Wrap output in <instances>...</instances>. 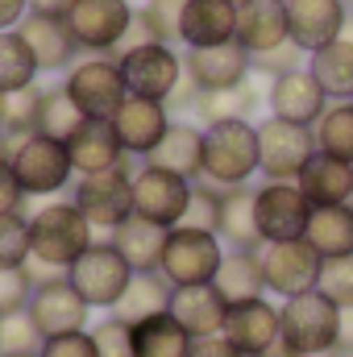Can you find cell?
<instances>
[{
    "label": "cell",
    "mask_w": 353,
    "mask_h": 357,
    "mask_svg": "<svg viewBox=\"0 0 353 357\" xmlns=\"http://www.w3.org/2000/svg\"><path fill=\"white\" fill-rule=\"evenodd\" d=\"M25 216H29V245H33L29 258L50 266L54 274H67L96 245V229L71 199H46Z\"/></svg>",
    "instance_id": "cell-1"
},
{
    "label": "cell",
    "mask_w": 353,
    "mask_h": 357,
    "mask_svg": "<svg viewBox=\"0 0 353 357\" xmlns=\"http://www.w3.org/2000/svg\"><path fill=\"white\" fill-rule=\"evenodd\" d=\"M258 175V125L254 121H216L204 125V183L229 191L250 187Z\"/></svg>",
    "instance_id": "cell-2"
},
{
    "label": "cell",
    "mask_w": 353,
    "mask_h": 357,
    "mask_svg": "<svg viewBox=\"0 0 353 357\" xmlns=\"http://www.w3.org/2000/svg\"><path fill=\"white\" fill-rule=\"evenodd\" d=\"M8 167H13L17 187L25 191V199H50L59 191H71V183H75L67 146L54 137H42V133L8 142Z\"/></svg>",
    "instance_id": "cell-3"
},
{
    "label": "cell",
    "mask_w": 353,
    "mask_h": 357,
    "mask_svg": "<svg viewBox=\"0 0 353 357\" xmlns=\"http://www.w3.org/2000/svg\"><path fill=\"white\" fill-rule=\"evenodd\" d=\"M283 345L303 357H337L341 345V307L320 291L283 299Z\"/></svg>",
    "instance_id": "cell-4"
},
{
    "label": "cell",
    "mask_w": 353,
    "mask_h": 357,
    "mask_svg": "<svg viewBox=\"0 0 353 357\" xmlns=\"http://www.w3.org/2000/svg\"><path fill=\"white\" fill-rule=\"evenodd\" d=\"M121 75H125V88L129 96H142V100H158L171 108V100L179 96V88L187 84V71H183V54L179 46L167 42H146L137 50H125L117 59Z\"/></svg>",
    "instance_id": "cell-5"
},
{
    "label": "cell",
    "mask_w": 353,
    "mask_h": 357,
    "mask_svg": "<svg viewBox=\"0 0 353 357\" xmlns=\"http://www.w3.org/2000/svg\"><path fill=\"white\" fill-rule=\"evenodd\" d=\"M225 262V241L208 229H191V225H179L167 237V254H163V266L158 274L183 291V287H208L216 278V270Z\"/></svg>",
    "instance_id": "cell-6"
},
{
    "label": "cell",
    "mask_w": 353,
    "mask_h": 357,
    "mask_svg": "<svg viewBox=\"0 0 353 357\" xmlns=\"http://www.w3.org/2000/svg\"><path fill=\"white\" fill-rule=\"evenodd\" d=\"M63 88L88 121H112L121 112V104L129 100L125 75H121L117 59H108V54H84L63 75Z\"/></svg>",
    "instance_id": "cell-7"
},
{
    "label": "cell",
    "mask_w": 353,
    "mask_h": 357,
    "mask_svg": "<svg viewBox=\"0 0 353 357\" xmlns=\"http://www.w3.org/2000/svg\"><path fill=\"white\" fill-rule=\"evenodd\" d=\"M316 133L278 116L258 121V175L270 183H295L303 167L316 158Z\"/></svg>",
    "instance_id": "cell-8"
},
{
    "label": "cell",
    "mask_w": 353,
    "mask_h": 357,
    "mask_svg": "<svg viewBox=\"0 0 353 357\" xmlns=\"http://www.w3.org/2000/svg\"><path fill=\"white\" fill-rule=\"evenodd\" d=\"M67 278H71V287L84 295V303H88L91 312H112V307L121 303L125 287L133 282V266H129L125 254L104 237V241H96L88 254L67 270Z\"/></svg>",
    "instance_id": "cell-9"
},
{
    "label": "cell",
    "mask_w": 353,
    "mask_h": 357,
    "mask_svg": "<svg viewBox=\"0 0 353 357\" xmlns=\"http://www.w3.org/2000/svg\"><path fill=\"white\" fill-rule=\"evenodd\" d=\"M67 199L88 216L96 233H117L133 216V171H104L71 183Z\"/></svg>",
    "instance_id": "cell-10"
},
{
    "label": "cell",
    "mask_w": 353,
    "mask_h": 357,
    "mask_svg": "<svg viewBox=\"0 0 353 357\" xmlns=\"http://www.w3.org/2000/svg\"><path fill=\"white\" fill-rule=\"evenodd\" d=\"M191 191H195L191 178L158 171L150 162H137V171H133V216L163 225V229H179L187 220Z\"/></svg>",
    "instance_id": "cell-11"
},
{
    "label": "cell",
    "mask_w": 353,
    "mask_h": 357,
    "mask_svg": "<svg viewBox=\"0 0 353 357\" xmlns=\"http://www.w3.org/2000/svg\"><path fill=\"white\" fill-rule=\"evenodd\" d=\"M133 21H137L133 0H75V8L67 13V29L75 33L80 54H108V59L117 54Z\"/></svg>",
    "instance_id": "cell-12"
},
{
    "label": "cell",
    "mask_w": 353,
    "mask_h": 357,
    "mask_svg": "<svg viewBox=\"0 0 353 357\" xmlns=\"http://www.w3.org/2000/svg\"><path fill=\"white\" fill-rule=\"evenodd\" d=\"M258 258H262L266 291L278 299H295V295L316 291L320 266H324V258L308 241H266V245H258Z\"/></svg>",
    "instance_id": "cell-13"
},
{
    "label": "cell",
    "mask_w": 353,
    "mask_h": 357,
    "mask_svg": "<svg viewBox=\"0 0 353 357\" xmlns=\"http://www.w3.org/2000/svg\"><path fill=\"white\" fill-rule=\"evenodd\" d=\"M254 216H258V233L266 241H303L308 220H312V204L299 191V183H258L254 187Z\"/></svg>",
    "instance_id": "cell-14"
},
{
    "label": "cell",
    "mask_w": 353,
    "mask_h": 357,
    "mask_svg": "<svg viewBox=\"0 0 353 357\" xmlns=\"http://www.w3.org/2000/svg\"><path fill=\"white\" fill-rule=\"evenodd\" d=\"M29 320L38 324V333L50 341V337H67V333H88L91 324V307L84 303V295L71 287L67 274H54L46 282L33 287L29 295Z\"/></svg>",
    "instance_id": "cell-15"
},
{
    "label": "cell",
    "mask_w": 353,
    "mask_h": 357,
    "mask_svg": "<svg viewBox=\"0 0 353 357\" xmlns=\"http://www.w3.org/2000/svg\"><path fill=\"white\" fill-rule=\"evenodd\" d=\"M183 71L195 91H229L254 79V59L241 42H225L204 50H183Z\"/></svg>",
    "instance_id": "cell-16"
},
{
    "label": "cell",
    "mask_w": 353,
    "mask_h": 357,
    "mask_svg": "<svg viewBox=\"0 0 353 357\" xmlns=\"http://www.w3.org/2000/svg\"><path fill=\"white\" fill-rule=\"evenodd\" d=\"M241 357H262L266 349H274L283 341V303L270 299H246L233 303L225 316V333H220Z\"/></svg>",
    "instance_id": "cell-17"
},
{
    "label": "cell",
    "mask_w": 353,
    "mask_h": 357,
    "mask_svg": "<svg viewBox=\"0 0 353 357\" xmlns=\"http://www.w3.org/2000/svg\"><path fill=\"white\" fill-rule=\"evenodd\" d=\"M287 21H291V42L303 54H316V50L345 38L353 13L345 0H291Z\"/></svg>",
    "instance_id": "cell-18"
},
{
    "label": "cell",
    "mask_w": 353,
    "mask_h": 357,
    "mask_svg": "<svg viewBox=\"0 0 353 357\" xmlns=\"http://www.w3.org/2000/svg\"><path fill=\"white\" fill-rule=\"evenodd\" d=\"M329 104L333 100L312 79L308 67L287 71V75H278V79L266 84V108H270V116L291 121V125H303V129H316V121L329 112Z\"/></svg>",
    "instance_id": "cell-19"
},
{
    "label": "cell",
    "mask_w": 353,
    "mask_h": 357,
    "mask_svg": "<svg viewBox=\"0 0 353 357\" xmlns=\"http://www.w3.org/2000/svg\"><path fill=\"white\" fill-rule=\"evenodd\" d=\"M171 121H175V116H171L167 104H158V100H142V96H129V100L121 104V112L112 116V129H117L121 150H125L129 158L146 162V158L158 150V142L167 137Z\"/></svg>",
    "instance_id": "cell-20"
},
{
    "label": "cell",
    "mask_w": 353,
    "mask_h": 357,
    "mask_svg": "<svg viewBox=\"0 0 353 357\" xmlns=\"http://www.w3.org/2000/svg\"><path fill=\"white\" fill-rule=\"evenodd\" d=\"M21 42L29 46L33 63L42 75H67L75 63H80V42L75 33L67 29V17H42V13H29L21 25H17Z\"/></svg>",
    "instance_id": "cell-21"
},
{
    "label": "cell",
    "mask_w": 353,
    "mask_h": 357,
    "mask_svg": "<svg viewBox=\"0 0 353 357\" xmlns=\"http://www.w3.org/2000/svg\"><path fill=\"white\" fill-rule=\"evenodd\" d=\"M67 154H71L75 178L104 175V171H137V167H133V158L121 150L112 121H84V125H80V133L67 142Z\"/></svg>",
    "instance_id": "cell-22"
},
{
    "label": "cell",
    "mask_w": 353,
    "mask_h": 357,
    "mask_svg": "<svg viewBox=\"0 0 353 357\" xmlns=\"http://www.w3.org/2000/svg\"><path fill=\"white\" fill-rule=\"evenodd\" d=\"M237 17L241 8L233 0H187L183 21H179V46L204 50V46L237 42Z\"/></svg>",
    "instance_id": "cell-23"
},
{
    "label": "cell",
    "mask_w": 353,
    "mask_h": 357,
    "mask_svg": "<svg viewBox=\"0 0 353 357\" xmlns=\"http://www.w3.org/2000/svg\"><path fill=\"white\" fill-rule=\"evenodd\" d=\"M146 162L158 167V171H171V175H183V178L195 183V178L204 175V125L200 121H187V116L171 121L167 137L158 142V150Z\"/></svg>",
    "instance_id": "cell-24"
},
{
    "label": "cell",
    "mask_w": 353,
    "mask_h": 357,
    "mask_svg": "<svg viewBox=\"0 0 353 357\" xmlns=\"http://www.w3.org/2000/svg\"><path fill=\"white\" fill-rule=\"evenodd\" d=\"M171 316L183 324V333L191 341H208V337H220L225 333V316H229V303L220 299V291L208 282V287H183L171 299Z\"/></svg>",
    "instance_id": "cell-25"
},
{
    "label": "cell",
    "mask_w": 353,
    "mask_h": 357,
    "mask_svg": "<svg viewBox=\"0 0 353 357\" xmlns=\"http://www.w3.org/2000/svg\"><path fill=\"white\" fill-rule=\"evenodd\" d=\"M237 42L254 54H266L283 42H291V21H287V4L283 0H250L241 4L237 17Z\"/></svg>",
    "instance_id": "cell-26"
},
{
    "label": "cell",
    "mask_w": 353,
    "mask_h": 357,
    "mask_svg": "<svg viewBox=\"0 0 353 357\" xmlns=\"http://www.w3.org/2000/svg\"><path fill=\"white\" fill-rule=\"evenodd\" d=\"M299 191L308 195L312 208H337V204H353V167L341 158H329V154H316L303 175L295 178Z\"/></svg>",
    "instance_id": "cell-27"
},
{
    "label": "cell",
    "mask_w": 353,
    "mask_h": 357,
    "mask_svg": "<svg viewBox=\"0 0 353 357\" xmlns=\"http://www.w3.org/2000/svg\"><path fill=\"white\" fill-rule=\"evenodd\" d=\"M216 237L225 250H258V216H254V187H229L220 191V212H216Z\"/></svg>",
    "instance_id": "cell-28"
},
{
    "label": "cell",
    "mask_w": 353,
    "mask_h": 357,
    "mask_svg": "<svg viewBox=\"0 0 353 357\" xmlns=\"http://www.w3.org/2000/svg\"><path fill=\"white\" fill-rule=\"evenodd\" d=\"M167 237H171V229L150 225V220H142V216H129L117 233H108V241L125 254V262L133 266V274H150V270L163 266Z\"/></svg>",
    "instance_id": "cell-29"
},
{
    "label": "cell",
    "mask_w": 353,
    "mask_h": 357,
    "mask_svg": "<svg viewBox=\"0 0 353 357\" xmlns=\"http://www.w3.org/2000/svg\"><path fill=\"white\" fill-rule=\"evenodd\" d=\"M258 104H266V91H258L254 79H246L241 88L229 91H195L187 112L200 125H216V121H250L258 112Z\"/></svg>",
    "instance_id": "cell-30"
},
{
    "label": "cell",
    "mask_w": 353,
    "mask_h": 357,
    "mask_svg": "<svg viewBox=\"0 0 353 357\" xmlns=\"http://www.w3.org/2000/svg\"><path fill=\"white\" fill-rule=\"evenodd\" d=\"M212 287L220 291V299L233 307V303H246V299H262L266 295V278H262V258L258 250H225V262L216 270Z\"/></svg>",
    "instance_id": "cell-31"
},
{
    "label": "cell",
    "mask_w": 353,
    "mask_h": 357,
    "mask_svg": "<svg viewBox=\"0 0 353 357\" xmlns=\"http://www.w3.org/2000/svg\"><path fill=\"white\" fill-rule=\"evenodd\" d=\"M303 241L329 262V258H350L353 254V204L337 208H312Z\"/></svg>",
    "instance_id": "cell-32"
},
{
    "label": "cell",
    "mask_w": 353,
    "mask_h": 357,
    "mask_svg": "<svg viewBox=\"0 0 353 357\" xmlns=\"http://www.w3.org/2000/svg\"><path fill=\"white\" fill-rule=\"evenodd\" d=\"M171 299H175V287H171L158 270L133 274V282L125 287V295H121V303L112 307V316H121L125 324H142V320H150V316L171 312Z\"/></svg>",
    "instance_id": "cell-33"
},
{
    "label": "cell",
    "mask_w": 353,
    "mask_h": 357,
    "mask_svg": "<svg viewBox=\"0 0 353 357\" xmlns=\"http://www.w3.org/2000/svg\"><path fill=\"white\" fill-rule=\"evenodd\" d=\"M308 71L312 79L324 88V96L337 100H353V38H341L316 54H308Z\"/></svg>",
    "instance_id": "cell-34"
},
{
    "label": "cell",
    "mask_w": 353,
    "mask_h": 357,
    "mask_svg": "<svg viewBox=\"0 0 353 357\" xmlns=\"http://www.w3.org/2000/svg\"><path fill=\"white\" fill-rule=\"evenodd\" d=\"M191 345L195 341L183 333V324L171 312L133 324V357H187Z\"/></svg>",
    "instance_id": "cell-35"
},
{
    "label": "cell",
    "mask_w": 353,
    "mask_h": 357,
    "mask_svg": "<svg viewBox=\"0 0 353 357\" xmlns=\"http://www.w3.org/2000/svg\"><path fill=\"white\" fill-rule=\"evenodd\" d=\"M88 116L75 108V100L67 96L63 84H46L42 88V112H38V133L42 137H54V142H71L75 133H80V125H84Z\"/></svg>",
    "instance_id": "cell-36"
},
{
    "label": "cell",
    "mask_w": 353,
    "mask_h": 357,
    "mask_svg": "<svg viewBox=\"0 0 353 357\" xmlns=\"http://www.w3.org/2000/svg\"><path fill=\"white\" fill-rule=\"evenodd\" d=\"M316 150L329 158H341L353 167V100H337L329 104V112L316 121Z\"/></svg>",
    "instance_id": "cell-37"
},
{
    "label": "cell",
    "mask_w": 353,
    "mask_h": 357,
    "mask_svg": "<svg viewBox=\"0 0 353 357\" xmlns=\"http://www.w3.org/2000/svg\"><path fill=\"white\" fill-rule=\"evenodd\" d=\"M38 63L29 54V46L21 42V33H0V96H13V91H25L38 84Z\"/></svg>",
    "instance_id": "cell-38"
},
{
    "label": "cell",
    "mask_w": 353,
    "mask_h": 357,
    "mask_svg": "<svg viewBox=\"0 0 353 357\" xmlns=\"http://www.w3.org/2000/svg\"><path fill=\"white\" fill-rule=\"evenodd\" d=\"M42 88H46V84H33V88H25V91H13V96H4V121H0V133H4L8 142L38 133Z\"/></svg>",
    "instance_id": "cell-39"
},
{
    "label": "cell",
    "mask_w": 353,
    "mask_h": 357,
    "mask_svg": "<svg viewBox=\"0 0 353 357\" xmlns=\"http://www.w3.org/2000/svg\"><path fill=\"white\" fill-rule=\"evenodd\" d=\"M42 333L29 320V312L0 316V357H38L42 354Z\"/></svg>",
    "instance_id": "cell-40"
},
{
    "label": "cell",
    "mask_w": 353,
    "mask_h": 357,
    "mask_svg": "<svg viewBox=\"0 0 353 357\" xmlns=\"http://www.w3.org/2000/svg\"><path fill=\"white\" fill-rule=\"evenodd\" d=\"M183 8H187V0H146V4L137 8V17L146 21V29L154 33V42L179 46V21H183Z\"/></svg>",
    "instance_id": "cell-41"
},
{
    "label": "cell",
    "mask_w": 353,
    "mask_h": 357,
    "mask_svg": "<svg viewBox=\"0 0 353 357\" xmlns=\"http://www.w3.org/2000/svg\"><path fill=\"white\" fill-rule=\"evenodd\" d=\"M29 254H33V245H29V216L25 212L0 216V266H25Z\"/></svg>",
    "instance_id": "cell-42"
},
{
    "label": "cell",
    "mask_w": 353,
    "mask_h": 357,
    "mask_svg": "<svg viewBox=\"0 0 353 357\" xmlns=\"http://www.w3.org/2000/svg\"><path fill=\"white\" fill-rule=\"evenodd\" d=\"M88 333L100 357H133V324H125L121 316H100Z\"/></svg>",
    "instance_id": "cell-43"
},
{
    "label": "cell",
    "mask_w": 353,
    "mask_h": 357,
    "mask_svg": "<svg viewBox=\"0 0 353 357\" xmlns=\"http://www.w3.org/2000/svg\"><path fill=\"white\" fill-rule=\"evenodd\" d=\"M316 291H320L324 299H333L341 312L353 307V254L350 258H329V262L320 266V282H316Z\"/></svg>",
    "instance_id": "cell-44"
},
{
    "label": "cell",
    "mask_w": 353,
    "mask_h": 357,
    "mask_svg": "<svg viewBox=\"0 0 353 357\" xmlns=\"http://www.w3.org/2000/svg\"><path fill=\"white\" fill-rule=\"evenodd\" d=\"M33 274L25 266H0V316H17L29 307V295H33Z\"/></svg>",
    "instance_id": "cell-45"
},
{
    "label": "cell",
    "mask_w": 353,
    "mask_h": 357,
    "mask_svg": "<svg viewBox=\"0 0 353 357\" xmlns=\"http://www.w3.org/2000/svg\"><path fill=\"white\" fill-rule=\"evenodd\" d=\"M299 67H308V54L295 42H283V46H274L266 54H254V75H262V79H278V75L299 71Z\"/></svg>",
    "instance_id": "cell-46"
},
{
    "label": "cell",
    "mask_w": 353,
    "mask_h": 357,
    "mask_svg": "<svg viewBox=\"0 0 353 357\" xmlns=\"http://www.w3.org/2000/svg\"><path fill=\"white\" fill-rule=\"evenodd\" d=\"M216 212H220V187H212V183L195 178V191H191V208H187V220H183V225L216 233Z\"/></svg>",
    "instance_id": "cell-47"
},
{
    "label": "cell",
    "mask_w": 353,
    "mask_h": 357,
    "mask_svg": "<svg viewBox=\"0 0 353 357\" xmlns=\"http://www.w3.org/2000/svg\"><path fill=\"white\" fill-rule=\"evenodd\" d=\"M38 357H100L91 345V333H67V337H50L42 341Z\"/></svg>",
    "instance_id": "cell-48"
},
{
    "label": "cell",
    "mask_w": 353,
    "mask_h": 357,
    "mask_svg": "<svg viewBox=\"0 0 353 357\" xmlns=\"http://www.w3.org/2000/svg\"><path fill=\"white\" fill-rule=\"evenodd\" d=\"M21 208H25V191L17 187L8 158H0V216H8V212H21Z\"/></svg>",
    "instance_id": "cell-49"
},
{
    "label": "cell",
    "mask_w": 353,
    "mask_h": 357,
    "mask_svg": "<svg viewBox=\"0 0 353 357\" xmlns=\"http://www.w3.org/2000/svg\"><path fill=\"white\" fill-rule=\"evenodd\" d=\"M29 17V0H0V33H13Z\"/></svg>",
    "instance_id": "cell-50"
},
{
    "label": "cell",
    "mask_w": 353,
    "mask_h": 357,
    "mask_svg": "<svg viewBox=\"0 0 353 357\" xmlns=\"http://www.w3.org/2000/svg\"><path fill=\"white\" fill-rule=\"evenodd\" d=\"M187 357H241V354H237L225 337H208V341H195Z\"/></svg>",
    "instance_id": "cell-51"
},
{
    "label": "cell",
    "mask_w": 353,
    "mask_h": 357,
    "mask_svg": "<svg viewBox=\"0 0 353 357\" xmlns=\"http://www.w3.org/2000/svg\"><path fill=\"white\" fill-rule=\"evenodd\" d=\"M75 8V0H29V13H42V17H67Z\"/></svg>",
    "instance_id": "cell-52"
},
{
    "label": "cell",
    "mask_w": 353,
    "mask_h": 357,
    "mask_svg": "<svg viewBox=\"0 0 353 357\" xmlns=\"http://www.w3.org/2000/svg\"><path fill=\"white\" fill-rule=\"evenodd\" d=\"M341 357H353V307L341 312V345H337Z\"/></svg>",
    "instance_id": "cell-53"
},
{
    "label": "cell",
    "mask_w": 353,
    "mask_h": 357,
    "mask_svg": "<svg viewBox=\"0 0 353 357\" xmlns=\"http://www.w3.org/2000/svg\"><path fill=\"white\" fill-rule=\"evenodd\" d=\"M262 357H303V354H295L291 345H283V341H278V345H274V349H266Z\"/></svg>",
    "instance_id": "cell-54"
},
{
    "label": "cell",
    "mask_w": 353,
    "mask_h": 357,
    "mask_svg": "<svg viewBox=\"0 0 353 357\" xmlns=\"http://www.w3.org/2000/svg\"><path fill=\"white\" fill-rule=\"evenodd\" d=\"M0 158H8V137L0 133Z\"/></svg>",
    "instance_id": "cell-55"
},
{
    "label": "cell",
    "mask_w": 353,
    "mask_h": 357,
    "mask_svg": "<svg viewBox=\"0 0 353 357\" xmlns=\"http://www.w3.org/2000/svg\"><path fill=\"white\" fill-rule=\"evenodd\" d=\"M0 121H4V96H0Z\"/></svg>",
    "instance_id": "cell-56"
},
{
    "label": "cell",
    "mask_w": 353,
    "mask_h": 357,
    "mask_svg": "<svg viewBox=\"0 0 353 357\" xmlns=\"http://www.w3.org/2000/svg\"><path fill=\"white\" fill-rule=\"evenodd\" d=\"M233 4H237V8H241V4H250V0H233Z\"/></svg>",
    "instance_id": "cell-57"
},
{
    "label": "cell",
    "mask_w": 353,
    "mask_h": 357,
    "mask_svg": "<svg viewBox=\"0 0 353 357\" xmlns=\"http://www.w3.org/2000/svg\"><path fill=\"white\" fill-rule=\"evenodd\" d=\"M345 4H350V13H353V0H345Z\"/></svg>",
    "instance_id": "cell-58"
},
{
    "label": "cell",
    "mask_w": 353,
    "mask_h": 357,
    "mask_svg": "<svg viewBox=\"0 0 353 357\" xmlns=\"http://www.w3.org/2000/svg\"><path fill=\"white\" fill-rule=\"evenodd\" d=\"M283 4H291V0H283Z\"/></svg>",
    "instance_id": "cell-59"
},
{
    "label": "cell",
    "mask_w": 353,
    "mask_h": 357,
    "mask_svg": "<svg viewBox=\"0 0 353 357\" xmlns=\"http://www.w3.org/2000/svg\"><path fill=\"white\" fill-rule=\"evenodd\" d=\"M337 357H341V354H337Z\"/></svg>",
    "instance_id": "cell-60"
}]
</instances>
